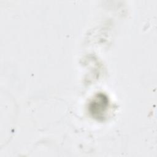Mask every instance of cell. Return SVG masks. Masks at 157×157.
<instances>
[{
  "instance_id": "cell-1",
  "label": "cell",
  "mask_w": 157,
  "mask_h": 157,
  "mask_svg": "<svg viewBox=\"0 0 157 157\" xmlns=\"http://www.w3.org/2000/svg\"><path fill=\"white\" fill-rule=\"evenodd\" d=\"M109 105L108 97L103 93H98L90 102L88 109L90 114L97 119L104 118Z\"/></svg>"
}]
</instances>
